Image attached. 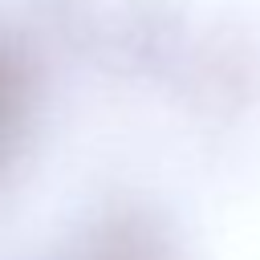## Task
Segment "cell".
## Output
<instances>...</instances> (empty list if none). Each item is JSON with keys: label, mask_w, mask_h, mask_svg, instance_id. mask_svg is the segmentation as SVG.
I'll use <instances>...</instances> for the list:
<instances>
[{"label": "cell", "mask_w": 260, "mask_h": 260, "mask_svg": "<svg viewBox=\"0 0 260 260\" xmlns=\"http://www.w3.org/2000/svg\"><path fill=\"white\" fill-rule=\"evenodd\" d=\"M28 98H32V77H28V61L0 41V142H8L24 114H28Z\"/></svg>", "instance_id": "cell-2"}, {"label": "cell", "mask_w": 260, "mask_h": 260, "mask_svg": "<svg viewBox=\"0 0 260 260\" xmlns=\"http://www.w3.org/2000/svg\"><path fill=\"white\" fill-rule=\"evenodd\" d=\"M89 260H171V248L146 219L122 215L93 236Z\"/></svg>", "instance_id": "cell-1"}]
</instances>
